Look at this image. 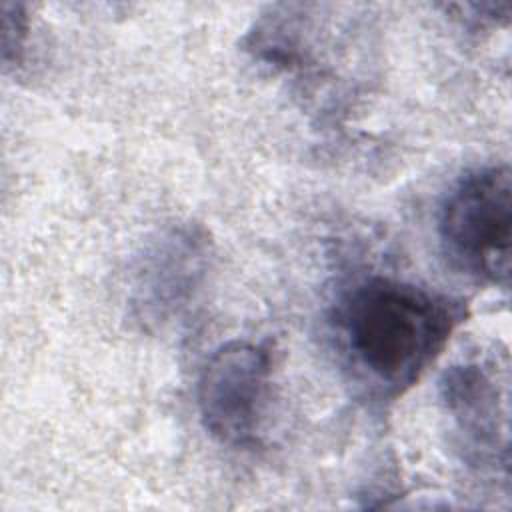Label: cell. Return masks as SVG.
<instances>
[{"mask_svg": "<svg viewBox=\"0 0 512 512\" xmlns=\"http://www.w3.org/2000/svg\"><path fill=\"white\" fill-rule=\"evenodd\" d=\"M2 60L8 66L10 62H18L22 54V46L26 40V14L20 4H2Z\"/></svg>", "mask_w": 512, "mask_h": 512, "instance_id": "8992f818", "label": "cell"}, {"mask_svg": "<svg viewBox=\"0 0 512 512\" xmlns=\"http://www.w3.org/2000/svg\"><path fill=\"white\" fill-rule=\"evenodd\" d=\"M272 386L266 344L232 340L218 346L200 370L196 400L206 432L228 446L256 442Z\"/></svg>", "mask_w": 512, "mask_h": 512, "instance_id": "3957f363", "label": "cell"}, {"mask_svg": "<svg viewBox=\"0 0 512 512\" xmlns=\"http://www.w3.org/2000/svg\"><path fill=\"white\" fill-rule=\"evenodd\" d=\"M206 240L188 226L160 234L136 268L134 306L144 320H164L184 306L202 278Z\"/></svg>", "mask_w": 512, "mask_h": 512, "instance_id": "277c9868", "label": "cell"}, {"mask_svg": "<svg viewBox=\"0 0 512 512\" xmlns=\"http://www.w3.org/2000/svg\"><path fill=\"white\" fill-rule=\"evenodd\" d=\"M440 388L448 412L468 440L482 450V458L496 454V448L508 452L506 430H500V422H506V416L500 414V394L482 366H452L446 370Z\"/></svg>", "mask_w": 512, "mask_h": 512, "instance_id": "5b68a950", "label": "cell"}, {"mask_svg": "<svg viewBox=\"0 0 512 512\" xmlns=\"http://www.w3.org/2000/svg\"><path fill=\"white\" fill-rule=\"evenodd\" d=\"M438 236L458 270L506 288L512 248L510 166L494 164L468 172L440 206Z\"/></svg>", "mask_w": 512, "mask_h": 512, "instance_id": "7a4b0ae2", "label": "cell"}, {"mask_svg": "<svg viewBox=\"0 0 512 512\" xmlns=\"http://www.w3.org/2000/svg\"><path fill=\"white\" fill-rule=\"evenodd\" d=\"M464 318L462 300L370 276L338 298L330 324L352 378L370 394L392 400L418 382Z\"/></svg>", "mask_w": 512, "mask_h": 512, "instance_id": "6da1fadb", "label": "cell"}]
</instances>
